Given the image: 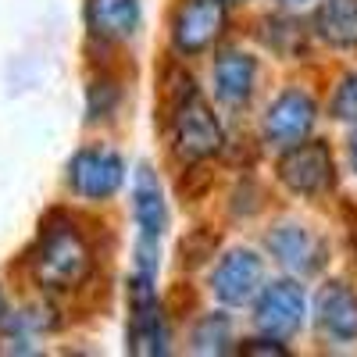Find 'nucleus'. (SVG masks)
I'll list each match as a JSON object with an SVG mask.
<instances>
[{
    "mask_svg": "<svg viewBox=\"0 0 357 357\" xmlns=\"http://www.w3.org/2000/svg\"><path fill=\"white\" fill-rule=\"evenodd\" d=\"M29 272L43 289H75L93 272V250L79 225L65 215H50L29 250Z\"/></svg>",
    "mask_w": 357,
    "mask_h": 357,
    "instance_id": "nucleus-1",
    "label": "nucleus"
},
{
    "mask_svg": "<svg viewBox=\"0 0 357 357\" xmlns=\"http://www.w3.org/2000/svg\"><path fill=\"white\" fill-rule=\"evenodd\" d=\"M168 132H172V151L178 161H204L222 151V122L215 118L211 104L200 97L190 75H178L168 97Z\"/></svg>",
    "mask_w": 357,
    "mask_h": 357,
    "instance_id": "nucleus-2",
    "label": "nucleus"
},
{
    "mask_svg": "<svg viewBox=\"0 0 357 357\" xmlns=\"http://www.w3.org/2000/svg\"><path fill=\"white\" fill-rule=\"evenodd\" d=\"M129 350L139 357L168 354V325L154 289V275L136 272L129 282Z\"/></svg>",
    "mask_w": 357,
    "mask_h": 357,
    "instance_id": "nucleus-3",
    "label": "nucleus"
},
{
    "mask_svg": "<svg viewBox=\"0 0 357 357\" xmlns=\"http://www.w3.org/2000/svg\"><path fill=\"white\" fill-rule=\"evenodd\" d=\"M279 178L286 190L301 193V197H321L325 190H333L336 165H333L329 143L304 139L296 146H286V154L279 158Z\"/></svg>",
    "mask_w": 357,
    "mask_h": 357,
    "instance_id": "nucleus-4",
    "label": "nucleus"
},
{
    "mask_svg": "<svg viewBox=\"0 0 357 357\" xmlns=\"http://www.w3.org/2000/svg\"><path fill=\"white\" fill-rule=\"evenodd\" d=\"M225 0H183L172 15V43L178 54H204L211 50L225 33Z\"/></svg>",
    "mask_w": 357,
    "mask_h": 357,
    "instance_id": "nucleus-5",
    "label": "nucleus"
},
{
    "mask_svg": "<svg viewBox=\"0 0 357 357\" xmlns=\"http://www.w3.org/2000/svg\"><path fill=\"white\" fill-rule=\"evenodd\" d=\"M307 314V301H304V289L301 282L293 279H275L268 282L257 293V304H254V325L264 336H275V340H289L301 333Z\"/></svg>",
    "mask_w": 357,
    "mask_h": 357,
    "instance_id": "nucleus-6",
    "label": "nucleus"
},
{
    "mask_svg": "<svg viewBox=\"0 0 357 357\" xmlns=\"http://www.w3.org/2000/svg\"><path fill=\"white\" fill-rule=\"evenodd\" d=\"M126 183V161L104 146H82L68 161V186L82 200H107Z\"/></svg>",
    "mask_w": 357,
    "mask_h": 357,
    "instance_id": "nucleus-7",
    "label": "nucleus"
},
{
    "mask_svg": "<svg viewBox=\"0 0 357 357\" xmlns=\"http://www.w3.org/2000/svg\"><path fill=\"white\" fill-rule=\"evenodd\" d=\"M314 118H318V107H314L311 93H304V89H282V93L268 104L261 132L272 146H282L286 151V146H296L311 136Z\"/></svg>",
    "mask_w": 357,
    "mask_h": 357,
    "instance_id": "nucleus-8",
    "label": "nucleus"
},
{
    "mask_svg": "<svg viewBox=\"0 0 357 357\" xmlns=\"http://www.w3.org/2000/svg\"><path fill=\"white\" fill-rule=\"evenodd\" d=\"M211 289L222 304L243 307L264 289V261L254 250H229L211 272Z\"/></svg>",
    "mask_w": 357,
    "mask_h": 357,
    "instance_id": "nucleus-9",
    "label": "nucleus"
},
{
    "mask_svg": "<svg viewBox=\"0 0 357 357\" xmlns=\"http://www.w3.org/2000/svg\"><path fill=\"white\" fill-rule=\"evenodd\" d=\"M264 247L282 268H289L296 275H318L325 268V261H329V250H325V243L318 236L304 225H293V222L275 225L264 236Z\"/></svg>",
    "mask_w": 357,
    "mask_h": 357,
    "instance_id": "nucleus-10",
    "label": "nucleus"
},
{
    "mask_svg": "<svg viewBox=\"0 0 357 357\" xmlns=\"http://www.w3.org/2000/svg\"><path fill=\"white\" fill-rule=\"evenodd\" d=\"M314 318H318V329L329 340L340 343L357 340V293L347 282H329L318 293Z\"/></svg>",
    "mask_w": 357,
    "mask_h": 357,
    "instance_id": "nucleus-11",
    "label": "nucleus"
},
{
    "mask_svg": "<svg viewBox=\"0 0 357 357\" xmlns=\"http://www.w3.org/2000/svg\"><path fill=\"white\" fill-rule=\"evenodd\" d=\"M132 218L139 229V240H161V232L168 225V207L161 197V183L151 172V165H139L132 178Z\"/></svg>",
    "mask_w": 357,
    "mask_h": 357,
    "instance_id": "nucleus-12",
    "label": "nucleus"
},
{
    "mask_svg": "<svg viewBox=\"0 0 357 357\" xmlns=\"http://www.w3.org/2000/svg\"><path fill=\"white\" fill-rule=\"evenodd\" d=\"M139 0H86V25L97 40H129L139 29Z\"/></svg>",
    "mask_w": 357,
    "mask_h": 357,
    "instance_id": "nucleus-13",
    "label": "nucleus"
},
{
    "mask_svg": "<svg viewBox=\"0 0 357 357\" xmlns=\"http://www.w3.org/2000/svg\"><path fill=\"white\" fill-rule=\"evenodd\" d=\"M254 82H257V61L250 54L225 50L215 61V93H218L222 104L243 107L254 93Z\"/></svg>",
    "mask_w": 357,
    "mask_h": 357,
    "instance_id": "nucleus-14",
    "label": "nucleus"
},
{
    "mask_svg": "<svg viewBox=\"0 0 357 357\" xmlns=\"http://www.w3.org/2000/svg\"><path fill=\"white\" fill-rule=\"evenodd\" d=\"M314 33L336 50H354L357 47V0H321V8L314 11Z\"/></svg>",
    "mask_w": 357,
    "mask_h": 357,
    "instance_id": "nucleus-15",
    "label": "nucleus"
},
{
    "mask_svg": "<svg viewBox=\"0 0 357 357\" xmlns=\"http://www.w3.org/2000/svg\"><path fill=\"white\" fill-rule=\"evenodd\" d=\"M193 354H207V357H222L232 350V321L222 314V311H211L204 314L197 325H193Z\"/></svg>",
    "mask_w": 357,
    "mask_h": 357,
    "instance_id": "nucleus-16",
    "label": "nucleus"
},
{
    "mask_svg": "<svg viewBox=\"0 0 357 357\" xmlns=\"http://www.w3.org/2000/svg\"><path fill=\"white\" fill-rule=\"evenodd\" d=\"M333 118L340 122H357V72L347 75L340 86H336V97H333Z\"/></svg>",
    "mask_w": 357,
    "mask_h": 357,
    "instance_id": "nucleus-17",
    "label": "nucleus"
},
{
    "mask_svg": "<svg viewBox=\"0 0 357 357\" xmlns=\"http://www.w3.org/2000/svg\"><path fill=\"white\" fill-rule=\"evenodd\" d=\"M240 350H243V354H261V357H268V354H272V357H282V354H286V347H282L275 336H268V340H250V343H243Z\"/></svg>",
    "mask_w": 357,
    "mask_h": 357,
    "instance_id": "nucleus-18",
    "label": "nucleus"
},
{
    "mask_svg": "<svg viewBox=\"0 0 357 357\" xmlns=\"http://www.w3.org/2000/svg\"><path fill=\"white\" fill-rule=\"evenodd\" d=\"M350 161H354V168H357V132L350 136Z\"/></svg>",
    "mask_w": 357,
    "mask_h": 357,
    "instance_id": "nucleus-19",
    "label": "nucleus"
},
{
    "mask_svg": "<svg viewBox=\"0 0 357 357\" xmlns=\"http://www.w3.org/2000/svg\"><path fill=\"white\" fill-rule=\"evenodd\" d=\"M279 4H307V0H279Z\"/></svg>",
    "mask_w": 357,
    "mask_h": 357,
    "instance_id": "nucleus-20",
    "label": "nucleus"
},
{
    "mask_svg": "<svg viewBox=\"0 0 357 357\" xmlns=\"http://www.w3.org/2000/svg\"><path fill=\"white\" fill-rule=\"evenodd\" d=\"M0 321H4V293H0Z\"/></svg>",
    "mask_w": 357,
    "mask_h": 357,
    "instance_id": "nucleus-21",
    "label": "nucleus"
},
{
    "mask_svg": "<svg viewBox=\"0 0 357 357\" xmlns=\"http://www.w3.org/2000/svg\"><path fill=\"white\" fill-rule=\"evenodd\" d=\"M225 4H240V0H225Z\"/></svg>",
    "mask_w": 357,
    "mask_h": 357,
    "instance_id": "nucleus-22",
    "label": "nucleus"
}]
</instances>
